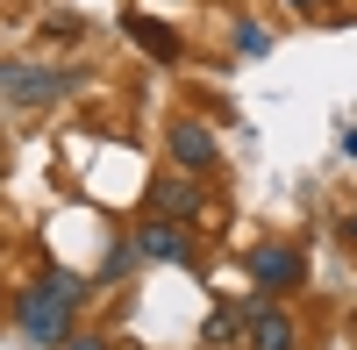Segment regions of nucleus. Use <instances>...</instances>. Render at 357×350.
Segmentation results:
<instances>
[{
  "label": "nucleus",
  "instance_id": "nucleus-10",
  "mask_svg": "<svg viewBox=\"0 0 357 350\" xmlns=\"http://www.w3.org/2000/svg\"><path fill=\"white\" fill-rule=\"evenodd\" d=\"M43 286H50V294H57V300H72V307L86 300V286H79L72 272H43Z\"/></svg>",
  "mask_w": 357,
  "mask_h": 350
},
{
  "label": "nucleus",
  "instance_id": "nucleus-13",
  "mask_svg": "<svg viewBox=\"0 0 357 350\" xmlns=\"http://www.w3.org/2000/svg\"><path fill=\"white\" fill-rule=\"evenodd\" d=\"M65 350H114V343H100V336H72Z\"/></svg>",
  "mask_w": 357,
  "mask_h": 350
},
{
  "label": "nucleus",
  "instance_id": "nucleus-4",
  "mask_svg": "<svg viewBox=\"0 0 357 350\" xmlns=\"http://www.w3.org/2000/svg\"><path fill=\"white\" fill-rule=\"evenodd\" d=\"M165 143H172L178 172H215V165H222V143H215V129H207V122H193V114H178V122L165 129Z\"/></svg>",
  "mask_w": 357,
  "mask_h": 350
},
{
  "label": "nucleus",
  "instance_id": "nucleus-6",
  "mask_svg": "<svg viewBox=\"0 0 357 350\" xmlns=\"http://www.w3.org/2000/svg\"><path fill=\"white\" fill-rule=\"evenodd\" d=\"M207 208V193L186 179V172H172V179H151V215H165V222H193Z\"/></svg>",
  "mask_w": 357,
  "mask_h": 350
},
{
  "label": "nucleus",
  "instance_id": "nucleus-11",
  "mask_svg": "<svg viewBox=\"0 0 357 350\" xmlns=\"http://www.w3.org/2000/svg\"><path fill=\"white\" fill-rule=\"evenodd\" d=\"M236 336V307H215V314H207V343H229Z\"/></svg>",
  "mask_w": 357,
  "mask_h": 350
},
{
  "label": "nucleus",
  "instance_id": "nucleus-14",
  "mask_svg": "<svg viewBox=\"0 0 357 350\" xmlns=\"http://www.w3.org/2000/svg\"><path fill=\"white\" fill-rule=\"evenodd\" d=\"M343 243H357V215H350V222H343Z\"/></svg>",
  "mask_w": 357,
  "mask_h": 350
},
{
  "label": "nucleus",
  "instance_id": "nucleus-8",
  "mask_svg": "<svg viewBox=\"0 0 357 350\" xmlns=\"http://www.w3.org/2000/svg\"><path fill=\"white\" fill-rule=\"evenodd\" d=\"M122 29H129V43H136V50H151V57H165V65H178V50H186V43H178V36H172L165 22H151V15H136V8L122 15Z\"/></svg>",
  "mask_w": 357,
  "mask_h": 350
},
{
  "label": "nucleus",
  "instance_id": "nucleus-2",
  "mask_svg": "<svg viewBox=\"0 0 357 350\" xmlns=\"http://www.w3.org/2000/svg\"><path fill=\"white\" fill-rule=\"evenodd\" d=\"M0 93L22 100V107H43L57 93H72V72H43V65H15V57H0Z\"/></svg>",
  "mask_w": 357,
  "mask_h": 350
},
{
  "label": "nucleus",
  "instance_id": "nucleus-3",
  "mask_svg": "<svg viewBox=\"0 0 357 350\" xmlns=\"http://www.w3.org/2000/svg\"><path fill=\"white\" fill-rule=\"evenodd\" d=\"M250 279L264 286V294H293V286L307 279V257L293 250V243H257L250 250Z\"/></svg>",
  "mask_w": 357,
  "mask_h": 350
},
{
  "label": "nucleus",
  "instance_id": "nucleus-9",
  "mask_svg": "<svg viewBox=\"0 0 357 350\" xmlns=\"http://www.w3.org/2000/svg\"><path fill=\"white\" fill-rule=\"evenodd\" d=\"M236 50H243V57H264V50H272V36H264L257 22H236Z\"/></svg>",
  "mask_w": 357,
  "mask_h": 350
},
{
  "label": "nucleus",
  "instance_id": "nucleus-15",
  "mask_svg": "<svg viewBox=\"0 0 357 350\" xmlns=\"http://www.w3.org/2000/svg\"><path fill=\"white\" fill-rule=\"evenodd\" d=\"M293 8H301V15H314V8H321V0H293Z\"/></svg>",
  "mask_w": 357,
  "mask_h": 350
},
{
  "label": "nucleus",
  "instance_id": "nucleus-5",
  "mask_svg": "<svg viewBox=\"0 0 357 350\" xmlns=\"http://www.w3.org/2000/svg\"><path fill=\"white\" fill-rule=\"evenodd\" d=\"M136 257H158V265H193L186 222H165V215H151V222L136 229Z\"/></svg>",
  "mask_w": 357,
  "mask_h": 350
},
{
  "label": "nucleus",
  "instance_id": "nucleus-12",
  "mask_svg": "<svg viewBox=\"0 0 357 350\" xmlns=\"http://www.w3.org/2000/svg\"><path fill=\"white\" fill-rule=\"evenodd\" d=\"M129 257H136V243H114V250H107V265H100V279H122V272H129Z\"/></svg>",
  "mask_w": 357,
  "mask_h": 350
},
{
  "label": "nucleus",
  "instance_id": "nucleus-7",
  "mask_svg": "<svg viewBox=\"0 0 357 350\" xmlns=\"http://www.w3.org/2000/svg\"><path fill=\"white\" fill-rule=\"evenodd\" d=\"M243 336H250V350H293V343H301V336H293V322H286V307H272V300H250Z\"/></svg>",
  "mask_w": 357,
  "mask_h": 350
},
{
  "label": "nucleus",
  "instance_id": "nucleus-1",
  "mask_svg": "<svg viewBox=\"0 0 357 350\" xmlns=\"http://www.w3.org/2000/svg\"><path fill=\"white\" fill-rule=\"evenodd\" d=\"M72 314H79V307H72V300H57L43 279L29 286V294H15V322H22V336H29V343H43V350H50V343H57V350L72 343Z\"/></svg>",
  "mask_w": 357,
  "mask_h": 350
}]
</instances>
